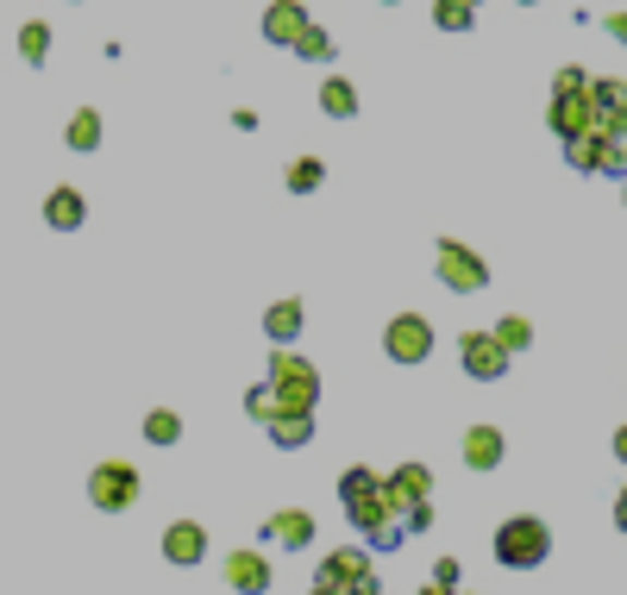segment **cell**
Returning a JSON list of instances; mask_svg holds the SVG:
<instances>
[{
  "mask_svg": "<svg viewBox=\"0 0 627 595\" xmlns=\"http://www.w3.org/2000/svg\"><path fill=\"white\" fill-rule=\"evenodd\" d=\"M264 389L276 396V408H282V414H314V401H321V371H314L301 351H270Z\"/></svg>",
  "mask_w": 627,
  "mask_h": 595,
  "instance_id": "obj_1",
  "label": "cell"
},
{
  "mask_svg": "<svg viewBox=\"0 0 627 595\" xmlns=\"http://www.w3.org/2000/svg\"><path fill=\"white\" fill-rule=\"evenodd\" d=\"M552 558V526L540 514H515L496 526V564L502 571H540Z\"/></svg>",
  "mask_w": 627,
  "mask_h": 595,
  "instance_id": "obj_2",
  "label": "cell"
},
{
  "mask_svg": "<svg viewBox=\"0 0 627 595\" xmlns=\"http://www.w3.org/2000/svg\"><path fill=\"white\" fill-rule=\"evenodd\" d=\"M339 508H346L351 533H364V539H371L383 521H401V514H389V501H383V476L364 471V464H351V471L339 476Z\"/></svg>",
  "mask_w": 627,
  "mask_h": 595,
  "instance_id": "obj_3",
  "label": "cell"
},
{
  "mask_svg": "<svg viewBox=\"0 0 627 595\" xmlns=\"http://www.w3.org/2000/svg\"><path fill=\"white\" fill-rule=\"evenodd\" d=\"M138 489H145V476H138V464H125V458H107V464L88 471V501H95L100 514H125L138 501Z\"/></svg>",
  "mask_w": 627,
  "mask_h": 595,
  "instance_id": "obj_4",
  "label": "cell"
},
{
  "mask_svg": "<svg viewBox=\"0 0 627 595\" xmlns=\"http://www.w3.org/2000/svg\"><path fill=\"white\" fill-rule=\"evenodd\" d=\"M433 270H439V282H446L451 295L490 289V264H483L471 245H458V239H439V245H433Z\"/></svg>",
  "mask_w": 627,
  "mask_h": 595,
  "instance_id": "obj_5",
  "label": "cell"
},
{
  "mask_svg": "<svg viewBox=\"0 0 627 595\" xmlns=\"http://www.w3.org/2000/svg\"><path fill=\"white\" fill-rule=\"evenodd\" d=\"M383 351H389V364H426L433 357V320L426 314H396V320L383 326Z\"/></svg>",
  "mask_w": 627,
  "mask_h": 595,
  "instance_id": "obj_6",
  "label": "cell"
},
{
  "mask_svg": "<svg viewBox=\"0 0 627 595\" xmlns=\"http://www.w3.org/2000/svg\"><path fill=\"white\" fill-rule=\"evenodd\" d=\"M383 501H389V514H408V508L433 501V471L426 464H396L383 476Z\"/></svg>",
  "mask_w": 627,
  "mask_h": 595,
  "instance_id": "obj_7",
  "label": "cell"
},
{
  "mask_svg": "<svg viewBox=\"0 0 627 595\" xmlns=\"http://www.w3.org/2000/svg\"><path fill=\"white\" fill-rule=\"evenodd\" d=\"M565 163L583 175H608V182H615V175L627 170V150L615 145V138H571V145H565Z\"/></svg>",
  "mask_w": 627,
  "mask_h": 595,
  "instance_id": "obj_8",
  "label": "cell"
},
{
  "mask_svg": "<svg viewBox=\"0 0 627 595\" xmlns=\"http://www.w3.org/2000/svg\"><path fill=\"white\" fill-rule=\"evenodd\" d=\"M458 364H465L471 382H502V376H508V357H502V345L490 332H465V339H458Z\"/></svg>",
  "mask_w": 627,
  "mask_h": 595,
  "instance_id": "obj_9",
  "label": "cell"
},
{
  "mask_svg": "<svg viewBox=\"0 0 627 595\" xmlns=\"http://www.w3.org/2000/svg\"><path fill=\"white\" fill-rule=\"evenodd\" d=\"M590 88V82H583ZM546 125L571 145V138H590V125H596V113H590V95H552L546 100Z\"/></svg>",
  "mask_w": 627,
  "mask_h": 595,
  "instance_id": "obj_10",
  "label": "cell"
},
{
  "mask_svg": "<svg viewBox=\"0 0 627 595\" xmlns=\"http://www.w3.org/2000/svg\"><path fill=\"white\" fill-rule=\"evenodd\" d=\"M358 576H371V551L364 546H339L321 558V571H314V590H351Z\"/></svg>",
  "mask_w": 627,
  "mask_h": 595,
  "instance_id": "obj_11",
  "label": "cell"
},
{
  "mask_svg": "<svg viewBox=\"0 0 627 595\" xmlns=\"http://www.w3.org/2000/svg\"><path fill=\"white\" fill-rule=\"evenodd\" d=\"M201 558H207V526H201V521H170V526H164V564L195 571Z\"/></svg>",
  "mask_w": 627,
  "mask_h": 595,
  "instance_id": "obj_12",
  "label": "cell"
},
{
  "mask_svg": "<svg viewBox=\"0 0 627 595\" xmlns=\"http://www.w3.org/2000/svg\"><path fill=\"white\" fill-rule=\"evenodd\" d=\"M226 590H239V595H264L270 590V558L264 551H251V546H239V551H226Z\"/></svg>",
  "mask_w": 627,
  "mask_h": 595,
  "instance_id": "obj_13",
  "label": "cell"
},
{
  "mask_svg": "<svg viewBox=\"0 0 627 595\" xmlns=\"http://www.w3.org/2000/svg\"><path fill=\"white\" fill-rule=\"evenodd\" d=\"M264 539L276 551H308L314 546V514L308 508H276L270 521H264Z\"/></svg>",
  "mask_w": 627,
  "mask_h": 595,
  "instance_id": "obj_14",
  "label": "cell"
},
{
  "mask_svg": "<svg viewBox=\"0 0 627 595\" xmlns=\"http://www.w3.org/2000/svg\"><path fill=\"white\" fill-rule=\"evenodd\" d=\"M82 220H88V195L70 189V182H57L45 195V226L50 232H82Z\"/></svg>",
  "mask_w": 627,
  "mask_h": 595,
  "instance_id": "obj_15",
  "label": "cell"
},
{
  "mask_svg": "<svg viewBox=\"0 0 627 595\" xmlns=\"http://www.w3.org/2000/svg\"><path fill=\"white\" fill-rule=\"evenodd\" d=\"M308 7H296V0H276V7H264V20H257V32H264V38H270V45H296L301 32H308Z\"/></svg>",
  "mask_w": 627,
  "mask_h": 595,
  "instance_id": "obj_16",
  "label": "cell"
},
{
  "mask_svg": "<svg viewBox=\"0 0 627 595\" xmlns=\"http://www.w3.org/2000/svg\"><path fill=\"white\" fill-rule=\"evenodd\" d=\"M458 458H465V471H502L508 439H502L496 426H471V433H465V446H458Z\"/></svg>",
  "mask_w": 627,
  "mask_h": 595,
  "instance_id": "obj_17",
  "label": "cell"
},
{
  "mask_svg": "<svg viewBox=\"0 0 627 595\" xmlns=\"http://www.w3.org/2000/svg\"><path fill=\"white\" fill-rule=\"evenodd\" d=\"M301 326H308V307H301V301H270V307H264V339H270L276 351H296Z\"/></svg>",
  "mask_w": 627,
  "mask_h": 595,
  "instance_id": "obj_18",
  "label": "cell"
},
{
  "mask_svg": "<svg viewBox=\"0 0 627 595\" xmlns=\"http://www.w3.org/2000/svg\"><path fill=\"white\" fill-rule=\"evenodd\" d=\"M264 433H270V446H276V451H301L308 439H314V414H276Z\"/></svg>",
  "mask_w": 627,
  "mask_h": 595,
  "instance_id": "obj_19",
  "label": "cell"
},
{
  "mask_svg": "<svg viewBox=\"0 0 627 595\" xmlns=\"http://www.w3.org/2000/svg\"><path fill=\"white\" fill-rule=\"evenodd\" d=\"M321 113L326 120H358V88H351L346 75H326L321 82Z\"/></svg>",
  "mask_w": 627,
  "mask_h": 595,
  "instance_id": "obj_20",
  "label": "cell"
},
{
  "mask_svg": "<svg viewBox=\"0 0 627 595\" xmlns=\"http://www.w3.org/2000/svg\"><path fill=\"white\" fill-rule=\"evenodd\" d=\"M63 138H70V150H82V157H88V150H100V107H75Z\"/></svg>",
  "mask_w": 627,
  "mask_h": 595,
  "instance_id": "obj_21",
  "label": "cell"
},
{
  "mask_svg": "<svg viewBox=\"0 0 627 595\" xmlns=\"http://www.w3.org/2000/svg\"><path fill=\"white\" fill-rule=\"evenodd\" d=\"M490 339L502 345V357H515V351H527V345H533V326H527L521 314H502V320L490 326Z\"/></svg>",
  "mask_w": 627,
  "mask_h": 595,
  "instance_id": "obj_22",
  "label": "cell"
},
{
  "mask_svg": "<svg viewBox=\"0 0 627 595\" xmlns=\"http://www.w3.org/2000/svg\"><path fill=\"white\" fill-rule=\"evenodd\" d=\"M20 57L32 63V70H45V63H50V25L45 20H25L20 25Z\"/></svg>",
  "mask_w": 627,
  "mask_h": 595,
  "instance_id": "obj_23",
  "label": "cell"
},
{
  "mask_svg": "<svg viewBox=\"0 0 627 595\" xmlns=\"http://www.w3.org/2000/svg\"><path fill=\"white\" fill-rule=\"evenodd\" d=\"M145 439H150V446H176V439H182V414H176V408H150V414H145Z\"/></svg>",
  "mask_w": 627,
  "mask_h": 595,
  "instance_id": "obj_24",
  "label": "cell"
},
{
  "mask_svg": "<svg viewBox=\"0 0 627 595\" xmlns=\"http://www.w3.org/2000/svg\"><path fill=\"white\" fill-rule=\"evenodd\" d=\"M590 113H622V75H590Z\"/></svg>",
  "mask_w": 627,
  "mask_h": 595,
  "instance_id": "obj_25",
  "label": "cell"
},
{
  "mask_svg": "<svg viewBox=\"0 0 627 595\" xmlns=\"http://www.w3.org/2000/svg\"><path fill=\"white\" fill-rule=\"evenodd\" d=\"M433 25H439V32H471L477 7L471 0H439V7H433Z\"/></svg>",
  "mask_w": 627,
  "mask_h": 595,
  "instance_id": "obj_26",
  "label": "cell"
},
{
  "mask_svg": "<svg viewBox=\"0 0 627 595\" xmlns=\"http://www.w3.org/2000/svg\"><path fill=\"white\" fill-rule=\"evenodd\" d=\"M301 57V63H333V32H321V25H308L296 45H289Z\"/></svg>",
  "mask_w": 627,
  "mask_h": 595,
  "instance_id": "obj_27",
  "label": "cell"
},
{
  "mask_svg": "<svg viewBox=\"0 0 627 595\" xmlns=\"http://www.w3.org/2000/svg\"><path fill=\"white\" fill-rule=\"evenodd\" d=\"M282 182H289V189H296V195H314V189H321V182H326V163H321V157H296V163H289V175H282Z\"/></svg>",
  "mask_w": 627,
  "mask_h": 595,
  "instance_id": "obj_28",
  "label": "cell"
},
{
  "mask_svg": "<svg viewBox=\"0 0 627 595\" xmlns=\"http://www.w3.org/2000/svg\"><path fill=\"white\" fill-rule=\"evenodd\" d=\"M245 414H251L257 426H270L276 414H282V408H276V396L264 389V382H251V389H245Z\"/></svg>",
  "mask_w": 627,
  "mask_h": 595,
  "instance_id": "obj_29",
  "label": "cell"
},
{
  "mask_svg": "<svg viewBox=\"0 0 627 595\" xmlns=\"http://www.w3.org/2000/svg\"><path fill=\"white\" fill-rule=\"evenodd\" d=\"M396 546H408V533H401V521H383L371 533V539H364V551H396Z\"/></svg>",
  "mask_w": 627,
  "mask_h": 595,
  "instance_id": "obj_30",
  "label": "cell"
},
{
  "mask_svg": "<svg viewBox=\"0 0 627 595\" xmlns=\"http://www.w3.org/2000/svg\"><path fill=\"white\" fill-rule=\"evenodd\" d=\"M583 82H590V75L577 70V63H565V70L552 75V95H583Z\"/></svg>",
  "mask_w": 627,
  "mask_h": 595,
  "instance_id": "obj_31",
  "label": "cell"
},
{
  "mask_svg": "<svg viewBox=\"0 0 627 595\" xmlns=\"http://www.w3.org/2000/svg\"><path fill=\"white\" fill-rule=\"evenodd\" d=\"M426 526H433V501H421V508H408V514H401V533H408V539L426 533Z\"/></svg>",
  "mask_w": 627,
  "mask_h": 595,
  "instance_id": "obj_32",
  "label": "cell"
},
{
  "mask_svg": "<svg viewBox=\"0 0 627 595\" xmlns=\"http://www.w3.org/2000/svg\"><path fill=\"white\" fill-rule=\"evenodd\" d=\"M433 583L458 595V583H465V571H458V558H439V564H433Z\"/></svg>",
  "mask_w": 627,
  "mask_h": 595,
  "instance_id": "obj_33",
  "label": "cell"
},
{
  "mask_svg": "<svg viewBox=\"0 0 627 595\" xmlns=\"http://www.w3.org/2000/svg\"><path fill=\"white\" fill-rule=\"evenodd\" d=\"M339 595H389V590H383V576H358V583H351V590H339Z\"/></svg>",
  "mask_w": 627,
  "mask_h": 595,
  "instance_id": "obj_34",
  "label": "cell"
},
{
  "mask_svg": "<svg viewBox=\"0 0 627 595\" xmlns=\"http://www.w3.org/2000/svg\"><path fill=\"white\" fill-rule=\"evenodd\" d=\"M421 595H451V590H439V583H426V590Z\"/></svg>",
  "mask_w": 627,
  "mask_h": 595,
  "instance_id": "obj_35",
  "label": "cell"
},
{
  "mask_svg": "<svg viewBox=\"0 0 627 595\" xmlns=\"http://www.w3.org/2000/svg\"><path fill=\"white\" fill-rule=\"evenodd\" d=\"M314 595H339V590H314Z\"/></svg>",
  "mask_w": 627,
  "mask_h": 595,
  "instance_id": "obj_36",
  "label": "cell"
},
{
  "mask_svg": "<svg viewBox=\"0 0 627 595\" xmlns=\"http://www.w3.org/2000/svg\"><path fill=\"white\" fill-rule=\"evenodd\" d=\"M458 595H465V590H458Z\"/></svg>",
  "mask_w": 627,
  "mask_h": 595,
  "instance_id": "obj_37",
  "label": "cell"
}]
</instances>
